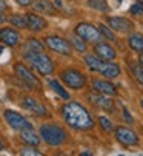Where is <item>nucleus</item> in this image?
Wrapping results in <instances>:
<instances>
[{
  "label": "nucleus",
  "instance_id": "2eb2a0df",
  "mask_svg": "<svg viewBox=\"0 0 143 156\" xmlns=\"http://www.w3.org/2000/svg\"><path fill=\"white\" fill-rule=\"evenodd\" d=\"M92 90L99 91V93H102V94H106V96H114V94H117V87H115L114 83H111V82H108V80H100V79H97V80L92 82Z\"/></svg>",
  "mask_w": 143,
  "mask_h": 156
},
{
  "label": "nucleus",
  "instance_id": "7ed1b4c3",
  "mask_svg": "<svg viewBox=\"0 0 143 156\" xmlns=\"http://www.w3.org/2000/svg\"><path fill=\"white\" fill-rule=\"evenodd\" d=\"M40 136L48 145L59 147L66 142L68 133L65 128H62L57 124H43L40 127Z\"/></svg>",
  "mask_w": 143,
  "mask_h": 156
},
{
  "label": "nucleus",
  "instance_id": "412c9836",
  "mask_svg": "<svg viewBox=\"0 0 143 156\" xmlns=\"http://www.w3.org/2000/svg\"><path fill=\"white\" fill-rule=\"evenodd\" d=\"M128 43H129V47L137 51V53H143V36L141 34H131L128 37Z\"/></svg>",
  "mask_w": 143,
  "mask_h": 156
},
{
  "label": "nucleus",
  "instance_id": "bb28decb",
  "mask_svg": "<svg viewBox=\"0 0 143 156\" xmlns=\"http://www.w3.org/2000/svg\"><path fill=\"white\" fill-rule=\"evenodd\" d=\"M99 31H100V33H102V36H103V37H106L108 40H111V42H114V40H115V34L111 31V28H109V27H105V25H102V23H100V25H99Z\"/></svg>",
  "mask_w": 143,
  "mask_h": 156
},
{
  "label": "nucleus",
  "instance_id": "f03ea898",
  "mask_svg": "<svg viewBox=\"0 0 143 156\" xmlns=\"http://www.w3.org/2000/svg\"><path fill=\"white\" fill-rule=\"evenodd\" d=\"M85 63L88 65V68L91 71H97L106 79H114L120 74V66L117 63L108 62L105 59H100L99 56H86Z\"/></svg>",
  "mask_w": 143,
  "mask_h": 156
},
{
  "label": "nucleus",
  "instance_id": "c756f323",
  "mask_svg": "<svg viewBox=\"0 0 143 156\" xmlns=\"http://www.w3.org/2000/svg\"><path fill=\"white\" fill-rule=\"evenodd\" d=\"M20 154H23V156H26V154H32V156H40L42 153H40L39 150L32 148V145H31V147H26V148H23V150L20 151Z\"/></svg>",
  "mask_w": 143,
  "mask_h": 156
},
{
  "label": "nucleus",
  "instance_id": "b1692460",
  "mask_svg": "<svg viewBox=\"0 0 143 156\" xmlns=\"http://www.w3.org/2000/svg\"><path fill=\"white\" fill-rule=\"evenodd\" d=\"M49 87L53 88V90H54V91H56V93H57L60 98H63V99H69V93L65 90V88H63V87H62V85H60L57 80H49Z\"/></svg>",
  "mask_w": 143,
  "mask_h": 156
},
{
  "label": "nucleus",
  "instance_id": "1a4fd4ad",
  "mask_svg": "<svg viewBox=\"0 0 143 156\" xmlns=\"http://www.w3.org/2000/svg\"><path fill=\"white\" fill-rule=\"evenodd\" d=\"M14 71H15V76H17L22 82H25L29 88H34V90H40V82H39V79H37L23 63H15Z\"/></svg>",
  "mask_w": 143,
  "mask_h": 156
},
{
  "label": "nucleus",
  "instance_id": "c85d7f7f",
  "mask_svg": "<svg viewBox=\"0 0 143 156\" xmlns=\"http://www.w3.org/2000/svg\"><path fill=\"white\" fill-rule=\"evenodd\" d=\"M99 122H100V125H102V128L105 130V131H112V122L108 119V118H105V116H100L99 118Z\"/></svg>",
  "mask_w": 143,
  "mask_h": 156
},
{
  "label": "nucleus",
  "instance_id": "aec40b11",
  "mask_svg": "<svg viewBox=\"0 0 143 156\" xmlns=\"http://www.w3.org/2000/svg\"><path fill=\"white\" fill-rule=\"evenodd\" d=\"M34 9L45 12V14H49V16H53L56 12V8L49 0H37V2H34Z\"/></svg>",
  "mask_w": 143,
  "mask_h": 156
},
{
  "label": "nucleus",
  "instance_id": "7c9ffc66",
  "mask_svg": "<svg viewBox=\"0 0 143 156\" xmlns=\"http://www.w3.org/2000/svg\"><path fill=\"white\" fill-rule=\"evenodd\" d=\"M15 2H17L20 6H28V5L32 3V0H15Z\"/></svg>",
  "mask_w": 143,
  "mask_h": 156
},
{
  "label": "nucleus",
  "instance_id": "4468645a",
  "mask_svg": "<svg viewBox=\"0 0 143 156\" xmlns=\"http://www.w3.org/2000/svg\"><path fill=\"white\" fill-rule=\"evenodd\" d=\"M20 39L22 37H20L19 31H15L12 28H2V30H0V42H3L5 45H8V47L19 45Z\"/></svg>",
  "mask_w": 143,
  "mask_h": 156
},
{
  "label": "nucleus",
  "instance_id": "a878e982",
  "mask_svg": "<svg viewBox=\"0 0 143 156\" xmlns=\"http://www.w3.org/2000/svg\"><path fill=\"white\" fill-rule=\"evenodd\" d=\"M9 22H11L14 27H17V28H28V27H26V20H25V17H22V16H19V14L12 16V17L9 19Z\"/></svg>",
  "mask_w": 143,
  "mask_h": 156
},
{
  "label": "nucleus",
  "instance_id": "473e14b6",
  "mask_svg": "<svg viewBox=\"0 0 143 156\" xmlns=\"http://www.w3.org/2000/svg\"><path fill=\"white\" fill-rule=\"evenodd\" d=\"M5 22H6V16H5L2 11H0V25H2V23H5Z\"/></svg>",
  "mask_w": 143,
  "mask_h": 156
},
{
  "label": "nucleus",
  "instance_id": "4be33fe9",
  "mask_svg": "<svg viewBox=\"0 0 143 156\" xmlns=\"http://www.w3.org/2000/svg\"><path fill=\"white\" fill-rule=\"evenodd\" d=\"M88 5L92 8V9H97V11H109V5L106 0H88Z\"/></svg>",
  "mask_w": 143,
  "mask_h": 156
},
{
  "label": "nucleus",
  "instance_id": "423d86ee",
  "mask_svg": "<svg viewBox=\"0 0 143 156\" xmlns=\"http://www.w3.org/2000/svg\"><path fill=\"white\" fill-rule=\"evenodd\" d=\"M60 77L69 88H73V90H82V88L85 87V83H86L85 74L80 73L79 70H73V68L62 71Z\"/></svg>",
  "mask_w": 143,
  "mask_h": 156
},
{
  "label": "nucleus",
  "instance_id": "a211bd4d",
  "mask_svg": "<svg viewBox=\"0 0 143 156\" xmlns=\"http://www.w3.org/2000/svg\"><path fill=\"white\" fill-rule=\"evenodd\" d=\"M23 53H39V51H45L43 48V43L37 39H28L22 47Z\"/></svg>",
  "mask_w": 143,
  "mask_h": 156
},
{
  "label": "nucleus",
  "instance_id": "cd10ccee",
  "mask_svg": "<svg viewBox=\"0 0 143 156\" xmlns=\"http://www.w3.org/2000/svg\"><path fill=\"white\" fill-rule=\"evenodd\" d=\"M129 12L134 16H143V0H137V2L129 8Z\"/></svg>",
  "mask_w": 143,
  "mask_h": 156
},
{
  "label": "nucleus",
  "instance_id": "393cba45",
  "mask_svg": "<svg viewBox=\"0 0 143 156\" xmlns=\"http://www.w3.org/2000/svg\"><path fill=\"white\" fill-rule=\"evenodd\" d=\"M73 45H74V48H76L77 51H80V53H85V51H86V40H83V39L79 37L77 34H76V37H73Z\"/></svg>",
  "mask_w": 143,
  "mask_h": 156
},
{
  "label": "nucleus",
  "instance_id": "9b49d317",
  "mask_svg": "<svg viewBox=\"0 0 143 156\" xmlns=\"http://www.w3.org/2000/svg\"><path fill=\"white\" fill-rule=\"evenodd\" d=\"M108 25H109L111 30L118 31V33H129L134 28V23L131 20L125 19V17H109Z\"/></svg>",
  "mask_w": 143,
  "mask_h": 156
},
{
  "label": "nucleus",
  "instance_id": "20e7f679",
  "mask_svg": "<svg viewBox=\"0 0 143 156\" xmlns=\"http://www.w3.org/2000/svg\"><path fill=\"white\" fill-rule=\"evenodd\" d=\"M23 57H25L34 68L43 74V76H48L54 71V63L51 60V57L45 54L43 51H39V53H23Z\"/></svg>",
  "mask_w": 143,
  "mask_h": 156
},
{
  "label": "nucleus",
  "instance_id": "72a5a7b5",
  "mask_svg": "<svg viewBox=\"0 0 143 156\" xmlns=\"http://www.w3.org/2000/svg\"><path fill=\"white\" fill-rule=\"evenodd\" d=\"M3 148H5V142H3L2 136H0V150H3Z\"/></svg>",
  "mask_w": 143,
  "mask_h": 156
},
{
  "label": "nucleus",
  "instance_id": "f3484780",
  "mask_svg": "<svg viewBox=\"0 0 143 156\" xmlns=\"http://www.w3.org/2000/svg\"><path fill=\"white\" fill-rule=\"evenodd\" d=\"M89 101L95 105V107H99L102 110H106V111H112L114 110V104L109 98H106V94H89L88 96Z\"/></svg>",
  "mask_w": 143,
  "mask_h": 156
},
{
  "label": "nucleus",
  "instance_id": "f8f14e48",
  "mask_svg": "<svg viewBox=\"0 0 143 156\" xmlns=\"http://www.w3.org/2000/svg\"><path fill=\"white\" fill-rule=\"evenodd\" d=\"M94 51H95V56H99L100 59H105V60H112L117 56L115 50L106 42H97L94 47Z\"/></svg>",
  "mask_w": 143,
  "mask_h": 156
},
{
  "label": "nucleus",
  "instance_id": "2f4dec72",
  "mask_svg": "<svg viewBox=\"0 0 143 156\" xmlns=\"http://www.w3.org/2000/svg\"><path fill=\"white\" fill-rule=\"evenodd\" d=\"M123 116H125L126 122H132V116H129V113H128V110H126V108H123Z\"/></svg>",
  "mask_w": 143,
  "mask_h": 156
},
{
  "label": "nucleus",
  "instance_id": "39448f33",
  "mask_svg": "<svg viewBox=\"0 0 143 156\" xmlns=\"http://www.w3.org/2000/svg\"><path fill=\"white\" fill-rule=\"evenodd\" d=\"M74 31H76V34H77L79 37H82V39L86 40V42L97 43V42H102V39H103V36H102V33L99 31V28L94 27V25H91V23H86V22H82V23H79Z\"/></svg>",
  "mask_w": 143,
  "mask_h": 156
},
{
  "label": "nucleus",
  "instance_id": "58836bf2",
  "mask_svg": "<svg viewBox=\"0 0 143 156\" xmlns=\"http://www.w3.org/2000/svg\"><path fill=\"white\" fill-rule=\"evenodd\" d=\"M2 51H3V48H2V47H0V53H2Z\"/></svg>",
  "mask_w": 143,
  "mask_h": 156
},
{
  "label": "nucleus",
  "instance_id": "f704fd0d",
  "mask_svg": "<svg viewBox=\"0 0 143 156\" xmlns=\"http://www.w3.org/2000/svg\"><path fill=\"white\" fill-rule=\"evenodd\" d=\"M6 8V3L3 2V0H0V9H5Z\"/></svg>",
  "mask_w": 143,
  "mask_h": 156
},
{
  "label": "nucleus",
  "instance_id": "6e6552de",
  "mask_svg": "<svg viewBox=\"0 0 143 156\" xmlns=\"http://www.w3.org/2000/svg\"><path fill=\"white\" fill-rule=\"evenodd\" d=\"M6 122L11 125V128L17 130V131H22V130H31L32 128V124L25 118V116H22L20 113H15V111L12 110H5V113H3Z\"/></svg>",
  "mask_w": 143,
  "mask_h": 156
},
{
  "label": "nucleus",
  "instance_id": "9d476101",
  "mask_svg": "<svg viewBox=\"0 0 143 156\" xmlns=\"http://www.w3.org/2000/svg\"><path fill=\"white\" fill-rule=\"evenodd\" d=\"M115 138H117L118 142L126 145V147H132V145H137L138 144L137 135H135L132 130L126 128V127H118L115 130Z\"/></svg>",
  "mask_w": 143,
  "mask_h": 156
},
{
  "label": "nucleus",
  "instance_id": "e433bc0d",
  "mask_svg": "<svg viewBox=\"0 0 143 156\" xmlns=\"http://www.w3.org/2000/svg\"><path fill=\"white\" fill-rule=\"evenodd\" d=\"M140 65L143 66V53H141V56H140Z\"/></svg>",
  "mask_w": 143,
  "mask_h": 156
},
{
  "label": "nucleus",
  "instance_id": "5701e85b",
  "mask_svg": "<svg viewBox=\"0 0 143 156\" xmlns=\"http://www.w3.org/2000/svg\"><path fill=\"white\" fill-rule=\"evenodd\" d=\"M129 68H131V71H132V76H134V79L140 83V85H143V66L141 65H138V63H129Z\"/></svg>",
  "mask_w": 143,
  "mask_h": 156
},
{
  "label": "nucleus",
  "instance_id": "0eeeda50",
  "mask_svg": "<svg viewBox=\"0 0 143 156\" xmlns=\"http://www.w3.org/2000/svg\"><path fill=\"white\" fill-rule=\"evenodd\" d=\"M45 43L48 45V48L59 53V54H63V56H69L73 53V47L68 40H65L63 37L60 36H48L45 37Z\"/></svg>",
  "mask_w": 143,
  "mask_h": 156
},
{
  "label": "nucleus",
  "instance_id": "ddd939ff",
  "mask_svg": "<svg viewBox=\"0 0 143 156\" xmlns=\"http://www.w3.org/2000/svg\"><path fill=\"white\" fill-rule=\"evenodd\" d=\"M23 108H26L28 111L34 113L36 116H46L48 115V110L45 108L43 104H40L37 99H32V98H25L22 102Z\"/></svg>",
  "mask_w": 143,
  "mask_h": 156
},
{
  "label": "nucleus",
  "instance_id": "4c0bfd02",
  "mask_svg": "<svg viewBox=\"0 0 143 156\" xmlns=\"http://www.w3.org/2000/svg\"><path fill=\"white\" fill-rule=\"evenodd\" d=\"M140 105H141V108H143V99H141V101H140Z\"/></svg>",
  "mask_w": 143,
  "mask_h": 156
},
{
  "label": "nucleus",
  "instance_id": "6ab92c4d",
  "mask_svg": "<svg viewBox=\"0 0 143 156\" xmlns=\"http://www.w3.org/2000/svg\"><path fill=\"white\" fill-rule=\"evenodd\" d=\"M20 139L25 142V144L34 145V147L40 144V138L32 131V128H31V130H22V131H20Z\"/></svg>",
  "mask_w": 143,
  "mask_h": 156
},
{
  "label": "nucleus",
  "instance_id": "dca6fc26",
  "mask_svg": "<svg viewBox=\"0 0 143 156\" xmlns=\"http://www.w3.org/2000/svg\"><path fill=\"white\" fill-rule=\"evenodd\" d=\"M25 20H26V27L32 31H42L43 28H46V20L37 14L28 12L25 16Z\"/></svg>",
  "mask_w": 143,
  "mask_h": 156
},
{
  "label": "nucleus",
  "instance_id": "c9c22d12",
  "mask_svg": "<svg viewBox=\"0 0 143 156\" xmlns=\"http://www.w3.org/2000/svg\"><path fill=\"white\" fill-rule=\"evenodd\" d=\"M80 154H83V156H89V154H91V153H89V151H82V153H80Z\"/></svg>",
  "mask_w": 143,
  "mask_h": 156
},
{
  "label": "nucleus",
  "instance_id": "f257e3e1",
  "mask_svg": "<svg viewBox=\"0 0 143 156\" xmlns=\"http://www.w3.org/2000/svg\"><path fill=\"white\" fill-rule=\"evenodd\" d=\"M62 115L65 122L74 130H91L94 127V121L86 107L79 102H66L62 107Z\"/></svg>",
  "mask_w": 143,
  "mask_h": 156
}]
</instances>
